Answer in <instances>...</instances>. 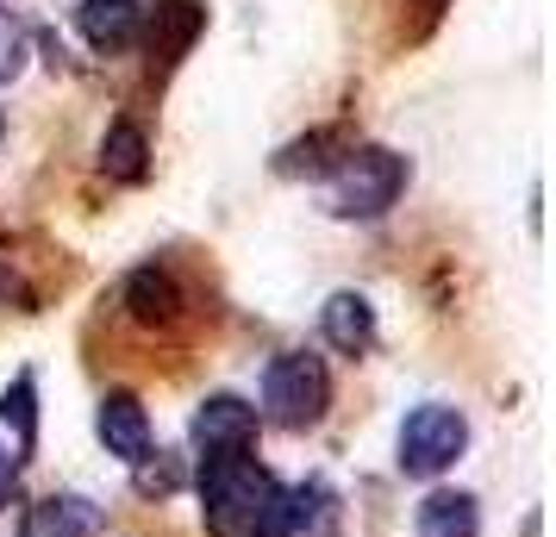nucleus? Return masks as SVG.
Wrapping results in <instances>:
<instances>
[{
    "mask_svg": "<svg viewBox=\"0 0 556 537\" xmlns=\"http://www.w3.org/2000/svg\"><path fill=\"white\" fill-rule=\"evenodd\" d=\"M94 432H101V444L119 462H131V469L151 457V419L138 407V394H106L101 412H94Z\"/></svg>",
    "mask_w": 556,
    "mask_h": 537,
    "instance_id": "7",
    "label": "nucleus"
},
{
    "mask_svg": "<svg viewBox=\"0 0 556 537\" xmlns=\"http://www.w3.org/2000/svg\"><path fill=\"white\" fill-rule=\"evenodd\" d=\"M256 444V407L238 394H206L194 412V450L201 457H244Z\"/></svg>",
    "mask_w": 556,
    "mask_h": 537,
    "instance_id": "5",
    "label": "nucleus"
},
{
    "mask_svg": "<svg viewBox=\"0 0 556 537\" xmlns=\"http://www.w3.org/2000/svg\"><path fill=\"white\" fill-rule=\"evenodd\" d=\"M463 444H469V419L456 407H413L401 425V475H444L456 457H463Z\"/></svg>",
    "mask_w": 556,
    "mask_h": 537,
    "instance_id": "4",
    "label": "nucleus"
},
{
    "mask_svg": "<svg viewBox=\"0 0 556 537\" xmlns=\"http://www.w3.org/2000/svg\"><path fill=\"white\" fill-rule=\"evenodd\" d=\"M319 325H326V344L331 350H344V357H363V350L376 344V307H369L363 294H351V287L326 301Z\"/></svg>",
    "mask_w": 556,
    "mask_h": 537,
    "instance_id": "12",
    "label": "nucleus"
},
{
    "mask_svg": "<svg viewBox=\"0 0 556 537\" xmlns=\"http://www.w3.org/2000/svg\"><path fill=\"white\" fill-rule=\"evenodd\" d=\"M406 188V156L381 151V144H363V151H344V163L331 169V188H326V206L338 219H381L388 206L401 201Z\"/></svg>",
    "mask_w": 556,
    "mask_h": 537,
    "instance_id": "2",
    "label": "nucleus"
},
{
    "mask_svg": "<svg viewBox=\"0 0 556 537\" xmlns=\"http://www.w3.org/2000/svg\"><path fill=\"white\" fill-rule=\"evenodd\" d=\"M281 482L263 462L244 457H201V519L213 537H263L276 519Z\"/></svg>",
    "mask_w": 556,
    "mask_h": 537,
    "instance_id": "1",
    "label": "nucleus"
},
{
    "mask_svg": "<svg viewBox=\"0 0 556 537\" xmlns=\"http://www.w3.org/2000/svg\"><path fill=\"white\" fill-rule=\"evenodd\" d=\"M13 494H20V450H7V444H0V507H7Z\"/></svg>",
    "mask_w": 556,
    "mask_h": 537,
    "instance_id": "19",
    "label": "nucleus"
},
{
    "mask_svg": "<svg viewBox=\"0 0 556 537\" xmlns=\"http://www.w3.org/2000/svg\"><path fill=\"white\" fill-rule=\"evenodd\" d=\"M76 26L94 51H126L144 38V0H81Z\"/></svg>",
    "mask_w": 556,
    "mask_h": 537,
    "instance_id": "8",
    "label": "nucleus"
},
{
    "mask_svg": "<svg viewBox=\"0 0 556 537\" xmlns=\"http://www.w3.org/2000/svg\"><path fill=\"white\" fill-rule=\"evenodd\" d=\"M20 537H101V507H88L81 494H51L26 512Z\"/></svg>",
    "mask_w": 556,
    "mask_h": 537,
    "instance_id": "10",
    "label": "nucleus"
},
{
    "mask_svg": "<svg viewBox=\"0 0 556 537\" xmlns=\"http://www.w3.org/2000/svg\"><path fill=\"white\" fill-rule=\"evenodd\" d=\"M344 151H351V144H344V131L326 126V131H313V138H294V144L276 156V169H281V176H331V169L344 163Z\"/></svg>",
    "mask_w": 556,
    "mask_h": 537,
    "instance_id": "15",
    "label": "nucleus"
},
{
    "mask_svg": "<svg viewBox=\"0 0 556 537\" xmlns=\"http://www.w3.org/2000/svg\"><path fill=\"white\" fill-rule=\"evenodd\" d=\"M101 169L113 181H144V176H151V138H144V126L113 119L106 138H101Z\"/></svg>",
    "mask_w": 556,
    "mask_h": 537,
    "instance_id": "13",
    "label": "nucleus"
},
{
    "mask_svg": "<svg viewBox=\"0 0 556 537\" xmlns=\"http://www.w3.org/2000/svg\"><path fill=\"white\" fill-rule=\"evenodd\" d=\"M181 307H188V294H181V282L163 269V263H144V269H131L126 282V312L138 319V325H151V332H163V325H176Z\"/></svg>",
    "mask_w": 556,
    "mask_h": 537,
    "instance_id": "6",
    "label": "nucleus"
},
{
    "mask_svg": "<svg viewBox=\"0 0 556 537\" xmlns=\"http://www.w3.org/2000/svg\"><path fill=\"white\" fill-rule=\"evenodd\" d=\"M481 532V512L469 494H456V487H438L426 494V507H419V537H476Z\"/></svg>",
    "mask_w": 556,
    "mask_h": 537,
    "instance_id": "14",
    "label": "nucleus"
},
{
    "mask_svg": "<svg viewBox=\"0 0 556 537\" xmlns=\"http://www.w3.org/2000/svg\"><path fill=\"white\" fill-rule=\"evenodd\" d=\"M201 26H206V7H201V0H156V13L144 7L151 56H163V63H176V56L201 38Z\"/></svg>",
    "mask_w": 556,
    "mask_h": 537,
    "instance_id": "9",
    "label": "nucleus"
},
{
    "mask_svg": "<svg viewBox=\"0 0 556 537\" xmlns=\"http://www.w3.org/2000/svg\"><path fill=\"white\" fill-rule=\"evenodd\" d=\"M0 419L13 425V450L26 457L31 444H38V382H31V369H20L7 394H0Z\"/></svg>",
    "mask_w": 556,
    "mask_h": 537,
    "instance_id": "16",
    "label": "nucleus"
},
{
    "mask_svg": "<svg viewBox=\"0 0 556 537\" xmlns=\"http://www.w3.org/2000/svg\"><path fill=\"white\" fill-rule=\"evenodd\" d=\"M326 407H331V369L313 350H281L263 375V412L288 432H306V425L326 419Z\"/></svg>",
    "mask_w": 556,
    "mask_h": 537,
    "instance_id": "3",
    "label": "nucleus"
},
{
    "mask_svg": "<svg viewBox=\"0 0 556 537\" xmlns=\"http://www.w3.org/2000/svg\"><path fill=\"white\" fill-rule=\"evenodd\" d=\"M26 69V26L13 13H0V81H13Z\"/></svg>",
    "mask_w": 556,
    "mask_h": 537,
    "instance_id": "17",
    "label": "nucleus"
},
{
    "mask_svg": "<svg viewBox=\"0 0 556 537\" xmlns=\"http://www.w3.org/2000/svg\"><path fill=\"white\" fill-rule=\"evenodd\" d=\"M31 307V287L20 282V269L0 256V312H26Z\"/></svg>",
    "mask_w": 556,
    "mask_h": 537,
    "instance_id": "18",
    "label": "nucleus"
},
{
    "mask_svg": "<svg viewBox=\"0 0 556 537\" xmlns=\"http://www.w3.org/2000/svg\"><path fill=\"white\" fill-rule=\"evenodd\" d=\"M331 519H338V512H331L326 487H281L276 519H269V532L263 537H326Z\"/></svg>",
    "mask_w": 556,
    "mask_h": 537,
    "instance_id": "11",
    "label": "nucleus"
},
{
    "mask_svg": "<svg viewBox=\"0 0 556 537\" xmlns=\"http://www.w3.org/2000/svg\"><path fill=\"white\" fill-rule=\"evenodd\" d=\"M0 138H7V113H0Z\"/></svg>",
    "mask_w": 556,
    "mask_h": 537,
    "instance_id": "20",
    "label": "nucleus"
}]
</instances>
